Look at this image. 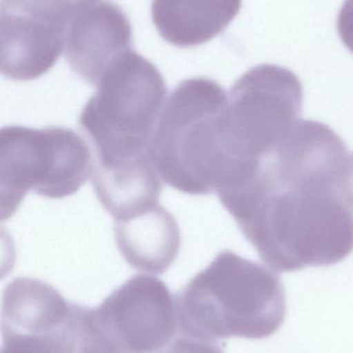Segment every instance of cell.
<instances>
[{
  "instance_id": "6da1fadb",
  "label": "cell",
  "mask_w": 353,
  "mask_h": 353,
  "mask_svg": "<svg viewBox=\"0 0 353 353\" xmlns=\"http://www.w3.org/2000/svg\"><path fill=\"white\" fill-rule=\"evenodd\" d=\"M352 153L323 124L296 126L222 205L259 257L280 273L327 267L353 251V209L344 197Z\"/></svg>"
},
{
  "instance_id": "7a4b0ae2",
  "label": "cell",
  "mask_w": 353,
  "mask_h": 353,
  "mask_svg": "<svg viewBox=\"0 0 353 353\" xmlns=\"http://www.w3.org/2000/svg\"><path fill=\"white\" fill-rule=\"evenodd\" d=\"M174 298L178 332L211 342L271 337L283 325L287 312L280 278L228 250L219 253Z\"/></svg>"
},
{
  "instance_id": "3957f363",
  "label": "cell",
  "mask_w": 353,
  "mask_h": 353,
  "mask_svg": "<svg viewBox=\"0 0 353 353\" xmlns=\"http://www.w3.org/2000/svg\"><path fill=\"white\" fill-rule=\"evenodd\" d=\"M228 94L216 81L184 80L166 101L155 126L149 159L160 178L192 195L221 190L234 178L224 141Z\"/></svg>"
},
{
  "instance_id": "277c9868",
  "label": "cell",
  "mask_w": 353,
  "mask_h": 353,
  "mask_svg": "<svg viewBox=\"0 0 353 353\" xmlns=\"http://www.w3.org/2000/svg\"><path fill=\"white\" fill-rule=\"evenodd\" d=\"M97 88L79 118L95 148L97 165L149 157L167 94L157 66L130 50L110 65Z\"/></svg>"
},
{
  "instance_id": "5b68a950",
  "label": "cell",
  "mask_w": 353,
  "mask_h": 353,
  "mask_svg": "<svg viewBox=\"0 0 353 353\" xmlns=\"http://www.w3.org/2000/svg\"><path fill=\"white\" fill-rule=\"evenodd\" d=\"M83 139L64 128L6 126L0 132V210L14 215L28 191L59 199L76 193L93 173Z\"/></svg>"
},
{
  "instance_id": "8992f818",
  "label": "cell",
  "mask_w": 353,
  "mask_h": 353,
  "mask_svg": "<svg viewBox=\"0 0 353 353\" xmlns=\"http://www.w3.org/2000/svg\"><path fill=\"white\" fill-rule=\"evenodd\" d=\"M303 101L302 83L281 66L260 64L234 83L223 114V132L238 178L249 173L300 119Z\"/></svg>"
},
{
  "instance_id": "52a82bcc",
  "label": "cell",
  "mask_w": 353,
  "mask_h": 353,
  "mask_svg": "<svg viewBox=\"0 0 353 353\" xmlns=\"http://www.w3.org/2000/svg\"><path fill=\"white\" fill-rule=\"evenodd\" d=\"M178 331L175 298L161 280L137 275L86 308L82 353H160Z\"/></svg>"
},
{
  "instance_id": "ba28073f",
  "label": "cell",
  "mask_w": 353,
  "mask_h": 353,
  "mask_svg": "<svg viewBox=\"0 0 353 353\" xmlns=\"http://www.w3.org/2000/svg\"><path fill=\"white\" fill-rule=\"evenodd\" d=\"M85 310L41 280L15 278L2 292V346L33 353H82Z\"/></svg>"
},
{
  "instance_id": "9c48e42d",
  "label": "cell",
  "mask_w": 353,
  "mask_h": 353,
  "mask_svg": "<svg viewBox=\"0 0 353 353\" xmlns=\"http://www.w3.org/2000/svg\"><path fill=\"white\" fill-rule=\"evenodd\" d=\"M70 16L46 0H1L0 70L10 80L49 72L64 51Z\"/></svg>"
},
{
  "instance_id": "30bf717a",
  "label": "cell",
  "mask_w": 353,
  "mask_h": 353,
  "mask_svg": "<svg viewBox=\"0 0 353 353\" xmlns=\"http://www.w3.org/2000/svg\"><path fill=\"white\" fill-rule=\"evenodd\" d=\"M132 26L110 0H95L77 10L66 25L64 53L73 72L97 87L106 70L132 50Z\"/></svg>"
},
{
  "instance_id": "8fae6325",
  "label": "cell",
  "mask_w": 353,
  "mask_h": 353,
  "mask_svg": "<svg viewBox=\"0 0 353 353\" xmlns=\"http://www.w3.org/2000/svg\"><path fill=\"white\" fill-rule=\"evenodd\" d=\"M114 234L126 263L144 273H165L180 253V226L160 203L136 215L115 220Z\"/></svg>"
},
{
  "instance_id": "7c38bea8",
  "label": "cell",
  "mask_w": 353,
  "mask_h": 353,
  "mask_svg": "<svg viewBox=\"0 0 353 353\" xmlns=\"http://www.w3.org/2000/svg\"><path fill=\"white\" fill-rule=\"evenodd\" d=\"M242 0H153L151 18L159 34L176 47H195L221 34Z\"/></svg>"
},
{
  "instance_id": "4fadbf2b",
  "label": "cell",
  "mask_w": 353,
  "mask_h": 353,
  "mask_svg": "<svg viewBox=\"0 0 353 353\" xmlns=\"http://www.w3.org/2000/svg\"><path fill=\"white\" fill-rule=\"evenodd\" d=\"M93 187L114 220L124 219L159 205L161 178L149 157L118 165H95Z\"/></svg>"
},
{
  "instance_id": "5bb4252c",
  "label": "cell",
  "mask_w": 353,
  "mask_h": 353,
  "mask_svg": "<svg viewBox=\"0 0 353 353\" xmlns=\"http://www.w3.org/2000/svg\"><path fill=\"white\" fill-rule=\"evenodd\" d=\"M160 353H224L221 348L207 340L196 339V338L182 337L176 338L165 350Z\"/></svg>"
},
{
  "instance_id": "9a60e30c",
  "label": "cell",
  "mask_w": 353,
  "mask_h": 353,
  "mask_svg": "<svg viewBox=\"0 0 353 353\" xmlns=\"http://www.w3.org/2000/svg\"><path fill=\"white\" fill-rule=\"evenodd\" d=\"M338 32L346 48L353 54V0H345L338 17Z\"/></svg>"
},
{
  "instance_id": "2e32d148",
  "label": "cell",
  "mask_w": 353,
  "mask_h": 353,
  "mask_svg": "<svg viewBox=\"0 0 353 353\" xmlns=\"http://www.w3.org/2000/svg\"><path fill=\"white\" fill-rule=\"evenodd\" d=\"M51 1L59 4L70 14H74L77 10H80L81 8L87 6L90 2L95 1V0H51Z\"/></svg>"
},
{
  "instance_id": "e0dca14e",
  "label": "cell",
  "mask_w": 353,
  "mask_h": 353,
  "mask_svg": "<svg viewBox=\"0 0 353 353\" xmlns=\"http://www.w3.org/2000/svg\"><path fill=\"white\" fill-rule=\"evenodd\" d=\"M1 353H33L27 350H16V348L3 347L1 346Z\"/></svg>"
}]
</instances>
